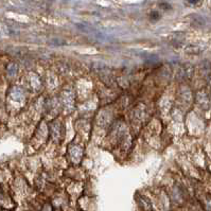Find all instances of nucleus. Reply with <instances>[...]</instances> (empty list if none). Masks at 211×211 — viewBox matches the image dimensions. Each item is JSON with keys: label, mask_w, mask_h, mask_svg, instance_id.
I'll return each instance as SVG.
<instances>
[{"label": "nucleus", "mask_w": 211, "mask_h": 211, "mask_svg": "<svg viewBox=\"0 0 211 211\" xmlns=\"http://www.w3.org/2000/svg\"><path fill=\"white\" fill-rule=\"evenodd\" d=\"M159 17H160V15L158 14V12H152V13H151V18H152V19L157 20V19H159Z\"/></svg>", "instance_id": "f257e3e1"}, {"label": "nucleus", "mask_w": 211, "mask_h": 211, "mask_svg": "<svg viewBox=\"0 0 211 211\" xmlns=\"http://www.w3.org/2000/svg\"><path fill=\"white\" fill-rule=\"evenodd\" d=\"M160 7H165V10H169V9H171V5L167 2H163V3H160Z\"/></svg>", "instance_id": "f03ea898"}, {"label": "nucleus", "mask_w": 211, "mask_h": 211, "mask_svg": "<svg viewBox=\"0 0 211 211\" xmlns=\"http://www.w3.org/2000/svg\"><path fill=\"white\" fill-rule=\"evenodd\" d=\"M187 1H188L189 3H192V4H194V3H197V2L200 1V0H187Z\"/></svg>", "instance_id": "7ed1b4c3"}]
</instances>
